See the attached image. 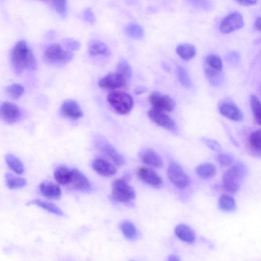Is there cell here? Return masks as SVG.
<instances>
[{
    "instance_id": "cell-1",
    "label": "cell",
    "mask_w": 261,
    "mask_h": 261,
    "mask_svg": "<svg viewBox=\"0 0 261 261\" xmlns=\"http://www.w3.org/2000/svg\"><path fill=\"white\" fill-rule=\"evenodd\" d=\"M10 58L12 66L17 74L23 70H36L37 67L36 60L32 50L24 40L18 41L12 47Z\"/></svg>"
},
{
    "instance_id": "cell-2",
    "label": "cell",
    "mask_w": 261,
    "mask_h": 261,
    "mask_svg": "<svg viewBox=\"0 0 261 261\" xmlns=\"http://www.w3.org/2000/svg\"><path fill=\"white\" fill-rule=\"evenodd\" d=\"M247 168L241 163L233 165L225 172L222 176L224 189L230 193H234L240 189L246 174Z\"/></svg>"
},
{
    "instance_id": "cell-3",
    "label": "cell",
    "mask_w": 261,
    "mask_h": 261,
    "mask_svg": "<svg viewBox=\"0 0 261 261\" xmlns=\"http://www.w3.org/2000/svg\"><path fill=\"white\" fill-rule=\"evenodd\" d=\"M107 100L113 109L121 115L129 113L134 105L133 99L129 94L119 91L110 93Z\"/></svg>"
},
{
    "instance_id": "cell-4",
    "label": "cell",
    "mask_w": 261,
    "mask_h": 261,
    "mask_svg": "<svg viewBox=\"0 0 261 261\" xmlns=\"http://www.w3.org/2000/svg\"><path fill=\"white\" fill-rule=\"evenodd\" d=\"M136 197L133 187L123 179H116L112 185V197L119 202H128Z\"/></svg>"
},
{
    "instance_id": "cell-5",
    "label": "cell",
    "mask_w": 261,
    "mask_h": 261,
    "mask_svg": "<svg viewBox=\"0 0 261 261\" xmlns=\"http://www.w3.org/2000/svg\"><path fill=\"white\" fill-rule=\"evenodd\" d=\"M43 55L47 61L53 64L65 63L73 58V54L71 51L64 49L58 43H53L47 46Z\"/></svg>"
},
{
    "instance_id": "cell-6",
    "label": "cell",
    "mask_w": 261,
    "mask_h": 261,
    "mask_svg": "<svg viewBox=\"0 0 261 261\" xmlns=\"http://www.w3.org/2000/svg\"><path fill=\"white\" fill-rule=\"evenodd\" d=\"M168 178L179 189H186L190 184V178L183 168L177 163L170 164L167 170Z\"/></svg>"
},
{
    "instance_id": "cell-7",
    "label": "cell",
    "mask_w": 261,
    "mask_h": 261,
    "mask_svg": "<svg viewBox=\"0 0 261 261\" xmlns=\"http://www.w3.org/2000/svg\"><path fill=\"white\" fill-rule=\"evenodd\" d=\"M244 24L243 16L238 12L230 13L220 22L219 29L223 34H228L242 28Z\"/></svg>"
},
{
    "instance_id": "cell-8",
    "label": "cell",
    "mask_w": 261,
    "mask_h": 261,
    "mask_svg": "<svg viewBox=\"0 0 261 261\" xmlns=\"http://www.w3.org/2000/svg\"><path fill=\"white\" fill-rule=\"evenodd\" d=\"M148 100L153 108L165 112L173 111L175 106V101L172 98L158 92L152 93Z\"/></svg>"
},
{
    "instance_id": "cell-9",
    "label": "cell",
    "mask_w": 261,
    "mask_h": 261,
    "mask_svg": "<svg viewBox=\"0 0 261 261\" xmlns=\"http://www.w3.org/2000/svg\"><path fill=\"white\" fill-rule=\"evenodd\" d=\"M149 118L157 125L170 130L176 129L175 121L165 112L152 108L148 112Z\"/></svg>"
},
{
    "instance_id": "cell-10",
    "label": "cell",
    "mask_w": 261,
    "mask_h": 261,
    "mask_svg": "<svg viewBox=\"0 0 261 261\" xmlns=\"http://www.w3.org/2000/svg\"><path fill=\"white\" fill-rule=\"evenodd\" d=\"M0 115L1 118L6 123L14 124L20 119L21 112L16 105L6 101L1 105Z\"/></svg>"
},
{
    "instance_id": "cell-11",
    "label": "cell",
    "mask_w": 261,
    "mask_h": 261,
    "mask_svg": "<svg viewBox=\"0 0 261 261\" xmlns=\"http://www.w3.org/2000/svg\"><path fill=\"white\" fill-rule=\"evenodd\" d=\"M127 80L117 72L111 73L101 78L98 82L99 86L105 89L114 90L124 87Z\"/></svg>"
},
{
    "instance_id": "cell-12",
    "label": "cell",
    "mask_w": 261,
    "mask_h": 261,
    "mask_svg": "<svg viewBox=\"0 0 261 261\" xmlns=\"http://www.w3.org/2000/svg\"><path fill=\"white\" fill-rule=\"evenodd\" d=\"M138 177L147 184L158 187L163 183L161 177L154 171L146 167H140L138 169Z\"/></svg>"
},
{
    "instance_id": "cell-13",
    "label": "cell",
    "mask_w": 261,
    "mask_h": 261,
    "mask_svg": "<svg viewBox=\"0 0 261 261\" xmlns=\"http://www.w3.org/2000/svg\"><path fill=\"white\" fill-rule=\"evenodd\" d=\"M97 144L99 149L116 165L121 166L124 163L123 156L110 143L104 140H98Z\"/></svg>"
},
{
    "instance_id": "cell-14",
    "label": "cell",
    "mask_w": 261,
    "mask_h": 261,
    "mask_svg": "<svg viewBox=\"0 0 261 261\" xmlns=\"http://www.w3.org/2000/svg\"><path fill=\"white\" fill-rule=\"evenodd\" d=\"M92 167L98 174L105 177L113 176L117 171L113 164L101 158L95 159L92 163Z\"/></svg>"
},
{
    "instance_id": "cell-15",
    "label": "cell",
    "mask_w": 261,
    "mask_h": 261,
    "mask_svg": "<svg viewBox=\"0 0 261 261\" xmlns=\"http://www.w3.org/2000/svg\"><path fill=\"white\" fill-rule=\"evenodd\" d=\"M69 185L76 190L87 191L91 188V184L88 178L80 171L72 169V176Z\"/></svg>"
},
{
    "instance_id": "cell-16",
    "label": "cell",
    "mask_w": 261,
    "mask_h": 261,
    "mask_svg": "<svg viewBox=\"0 0 261 261\" xmlns=\"http://www.w3.org/2000/svg\"><path fill=\"white\" fill-rule=\"evenodd\" d=\"M61 111L65 116L74 120L78 119L83 115L79 104L72 99H67L62 103Z\"/></svg>"
},
{
    "instance_id": "cell-17",
    "label": "cell",
    "mask_w": 261,
    "mask_h": 261,
    "mask_svg": "<svg viewBox=\"0 0 261 261\" xmlns=\"http://www.w3.org/2000/svg\"><path fill=\"white\" fill-rule=\"evenodd\" d=\"M222 115L234 121H240L244 117L241 110L235 105L231 103H223L219 108Z\"/></svg>"
},
{
    "instance_id": "cell-18",
    "label": "cell",
    "mask_w": 261,
    "mask_h": 261,
    "mask_svg": "<svg viewBox=\"0 0 261 261\" xmlns=\"http://www.w3.org/2000/svg\"><path fill=\"white\" fill-rule=\"evenodd\" d=\"M39 189L42 195L48 199L57 200L61 197L62 192L60 187L51 181H42Z\"/></svg>"
},
{
    "instance_id": "cell-19",
    "label": "cell",
    "mask_w": 261,
    "mask_h": 261,
    "mask_svg": "<svg viewBox=\"0 0 261 261\" xmlns=\"http://www.w3.org/2000/svg\"><path fill=\"white\" fill-rule=\"evenodd\" d=\"M141 161L145 164L154 167L160 168L163 166V160L160 155L152 149H146L143 150L140 153Z\"/></svg>"
},
{
    "instance_id": "cell-20",
    "label": "cell",
    "mask_w": 261,
    "mask_h": 261,
    "mask_svg": "<svg viewBox=\"0 0 261 261\" xmlns=\"http://www.w3.org/2000/svg\"><path fill=\"white\" fill-rule=\"evenodd\" d=\"M175 233L181 241L193 243L196 239V235L193 230L189 226L185 224H179L175 228Z\"/></svg>"
},
{
    "instance_id": "cell-21",
    "label": "cell",
    "mask_w": 261,
    "mask_h": 261,
    "mask_svg": "<svg viewBox=\"0 0 261 261\" xmlns=\"http://www.w3.org/2000/svg\"><path fill=\"white\" fill-rule=\"evenodd\" d=\"M26 205H35L55 215L60 216H63L64 215V213L63 211L54 203L42 200L33 199L27 202Z\"/></svg>"
},
{
    "instance_id": "cell-22",
    "label": "cell",
    "mask_w": 261,
    "mask_h": 261,
    "mask_svg": "<svg viewBox=\"0 0 261 261\" xmlns=\"http://www.w3.org/2000/svg\"><path fill=\"white\" fill-rule=\"evenodd\" d=\"M72 176V169L65 165L59 166L54 172L56 180L62 185H69Z\"/></svg>"
},
{
    "instance_id": "cell-23",
    "label": "cell",
    "mask_w": 261,
    "mask_h": 261,
    "mask_svg": "<svg viewBox=\"0 0 261 261\" xmlns=\"http://www.w3.org/2000/svg\"><path fill=\"white\" fill-rule=\"evenodd\" d=\"M249 146L254 155L261 157V129L251 133L249 138Z\"/></svg>"
},
{
    "instance_id": "cell-24",
    "label": "cell",
    "mask_w": 261,
    "mask_h": 261,
    "mask_svg": "<svg viewBox=\"0 0 261 261\" xmlns=\"http://www.w3.org/2000/svg\"><path fill=\"white\" fill-rule=\"evenodd\" d=\"M5 160L9 168L14 173L18 175L22 174L23 164L19 158L11 153H7L5 155Z\"/></svg>"
},
{
    "instance_id": "cell-25",
    "label": "cell",
    "mask_w": 261,
    "mask_h": 261,
    "mask_svg": "<svg viewBox=\"0 0 261 261\" xmlns=\"http://www.w3.org/2000/svg\"><path fill=\"white\" fill-rule=\"evenodd\" d=\"M215 166L209 163H205L199 165L196 168V173L202 178L208 179L214 177L216 174Z\"/></svg>"
},
{
    "instance_id": "cell-26",
    "label": "cell",
    "mask_w": 261,
    "mask_h": 261,
    "mask_svg": "<svg viewBox=\"0 0 261 261\" xmlns=\"http://www.w3.org/2000/svg\"><path fill=\"white\" fill-rule=\"evenodd\" d=\"M88 51L92 56H107L110 54L109 49L105 43L95 40L90 42Z\"/></svg>"
},
{
    "instance_id": "cell-27",
    "label": "cell",
    "mask_w": 261,
    "mask_h": 261,
    "mask_svg": "<svg viewBox=\"0 0 261 261\" xmlns=\"http://www.w3.org/2000/svg\"><path fill=\"white\" fill-rule=\"evenodd\" d=\"M5 179L7 187L10 189L22 188L25 186L27 183L25 178L17 176L10 172L5 174Z\"/></svg>"
},
{
    "instance_id": "cell-28",
    "label": "cell",
    "mask_w": 261,
    "mask_h": 261,
    "mask_svg": "<svg viewBox=\"0 0 261 261\" xmlns=\"http://www.w3.org/2000/svg\"><path fill=\"white\" fill-rule=\"evenodd\" d=\"M176 52L183 60H189L195 56L196 49L191 44L184 43L179 44L176 47Z\"/></svg>"
},
{
    "instance_id": "cell-29",
    "label": "cell",
    "mask_w": 261,
    "mask_h": 261,
    "mask_svg": "<svg viewBox=\"0 0 261 261\" xmlns=\"http://www.w3.org/2000/svg\"><path fill=\"white\" fill-rule=\"evenodd\" d=\"M204 67L213 70L221 72L223 63L221 58L216 55H210L206 57Z\"/></svg>"
},
{
    "instance_id": "cell-30",
    "label": "cell",
    "mask_w": 261,
    "mask_h": 261,
    "mask_svg": "<svg viewBox=\"0 0 261 261\" xmlns=\"http://www.w3.org/2000/svg\"><path fill=\"white\" fill-rule=\"evenodd\" d=\"M219 206L224 212H232L236 208V201L231 195L224 194L219 198Z\"/></svg>"
},
{
    "instance_id": "cell-31",
    "label": "cell",
    "mask_w": 261,
    "mask_h": 261,
    "mask_svg": "<svg viewBox=\"0 0 261 261\" xmlns=\"http://www.w3.org/2000/svg\"><path fill=\"white\" fill-rule=\"evenodd\" d=\"M124 32L128 36L136 39H141L144 35L143 28L136 23H130L126 25Z\"/></svg>"
},
{
    "instance_id": "cell-32",
    "label": "cell",
    "mask_w": 261,
    "mask_h": 261,
    "mask_svg": "<svg viewBox=\"0 0 261 261\" xmlns=\"http://www.w3.org/2000/svg\"><path fill=\"white\" fill-rule=\"evenodd\" d=\"M250 103L253 117L259 125H261V101L255 95H251L250 98Z\"/></svg>"
},
{
    "instance_id": "cell-33",
    "label": "cell",
    "mask_w": 261,
    "mask_h": 261,
    "mask_svg": "<svg viewBox=\"0 0 261 261\" xmlns=\"http://www.w3.org/2000/svg\"><path fill=\"white\" fill-rule=\"evenodd\" d=\"M120 229L123 235L128 239H133L136 237V227L129 221H123L120 224Z\"/></svg>"
},
{
    "instance_id": "cell-34",
    "label": "cell",
    "mask_w": 261,
    "mask_h": 261,
    "mask_svg": "<svg viewBox=\"0 0 261 261\" xmlns=\"http://www.w3.org/2000/svg\"><path fill=\"white\" fill-rule=\"evenodd\" d=\"M117 73L123 76L126 80L130 79L132 74V70L128 63L124 60H121L116 66Z\"/></svg>"
},
{
    "instance_id": "cell-35",
    "label": "cell",
    "mask_w": 261,
    "mask_h": 261,
    "mask_svg": "<svg viewBox=\"0 0 261 261\" xmlns=\"http://www.w3.org/2000/svg\"><path fill=\"white\" fill-rule=\"evenodd\" d=\"M176 74L180 84L185 88H189L192 85L190 77L187 70L181 66H178L176 68Z\"/></svg>"
},
{
    "instance_id": "cell-36",
    "label": "cell",
    "mask_w": 261,
    "mask_h": 261,
    "mask_svg": "<svg viewBox=\"0 0 261 261\" xmlns=\"http://www.w3.org/2000/svg\"><path fill=\"white\" fill-rule=\"evenodd\" d=\"M23 87L18 84H13L9 85L7 88V92L12 98H18L23 93Z\"/></svg>"
},
{
    "instance_id": "cell-37",
    "label": "cell",
    "mask_w": 261,
    "mask_h": 261,
    "mask_svg": "<svg viewBox=\"0 0 261 261\" xmlns=\"http://www.w3.org/2000/svg\"><path fill=\"white\" fill-rule=\"evenodd\" d=\"M50 5L62 16L64 17L66 14L67 2L66 1H49Z\"/></svg>"
},
{
    "instance_id": "cell-38",
    "label": "cell",
    "mask_w": 261,
    "mask_h": 261,
    "mask_svg": "<svg viewBox=\"0 0 261 261\" xmlns=\"http://www.w3.org/2000/svg\"><path fill=\"white\" fill-rule=\"evenodd\" d=\"M216 159L220 165L224 166L231 165L234 161L232 155L227 153H220L217 154Z\"/></svg>"
},
{
    "instance_id": "cell-39",
    "label": "cell",
    "mask_w": 261,
    "mask_h": 261,
    "mask_svg": "<svg viewBox=\"0 0 261 261\" xmlns=\"http://www.w3.org/2000/svg\"><path fill=\"white\" fill-rule=\"evenodd\" d=\"M63 44L70 50H77L80 48L81 44L72 38H66L63 41Z\"/></svg>"
},
{
    "instance_id": "cell-40",
    "label": "cell",
    "mask_w": 261,
    "mask_h": 261,
    "mask_svg": "<svg viewBox=\"0 0 261 261\" xmlns=\"http://www.w3.org/2000/svg\"><path fill=\"white\" fill-rule=\"evenodd\" d=\"M202 141L211 149L217 151L221 150V146L217 141L211 139L203 138Z\"/></svg>"
},
{
    "instance_id": "cell-41",
    "label": "cell",
    "mask_w": 261,
    "mask_h": 261,
    "mask_svg": "<svg viewBox=\"0 0 261 261\" xmlns=\"http://www.w3.org/2000/svg\"><path fill=\"white\" fill-rule=\"evenodd\" d=\"M84 17L86 21L90 23H93L95 20L94 13L90 8L85 10L84 13Z\"/></svg>"
},
{
    "instance_id": "cell-42",
    "label": "cell",
    "mask_w": 261,
    "mask_h": 261,
    "mask_svg": "<svg viewBox=\"0 0 261 261\" xmlns=\"http://www.w3.org/2000/svg\"><path fill=\"white\" fill-rule=\"evenodd\" d=\"M256 1H236V3H238L240 5L245 6H249L255 5L257 3Z\"/></svg>"
},
{
    "instance_id": "cell-43",
    "label": "cell",
    "mask_w": 261,
    "mask_h": 261,
    "mask_svg": "<svg viewBox=\"0 0 261 261\" xmlns=\"http://www.w3.org/2000/svg\"><path fill=\"white\" fill-rule=\"evenodd\" d=\"M146 90L147 89L145 86H139L135 89L134 92L136 94L139 95L145 92Z\"/></svg>"
},
{
    "instance_id": "cell-44",
    "label": "cell",
    "mask_w": 261,
    "mask_h": 261,
    "mask_svg": "<svg viewBox=\"0 0 261 261\" xmlns=\"http://www.w3.org/2000/svg\"><path fill=\"white\" fill-rule=\"evenodd\" d=\"M255 27L257 30L261 32V17H259L256 19Z\"/></svg>"
},
{
    "instance_id": "cell-45",
    "label": "cell",
    "mask_w": 261,
    "mask_h": 261,
    "mask_svg": "<svg viewBox=\"0 0 261 261\" xmlns=\"http://www.w3.org/2000/svg\"><path fill=\"white\" fill-rule=\"evenodd\" d=\"M168 261H180L178 257L174 254H171L168 257Z\"/></svg>"
},
{
    "instance_id": "cell-46",
    "label": "cell",
    "mask_w": 261,
    "mask_h": 261,
    "mask_svg": "<svg viewBox=\"0 0 261 261\" xmlns=\"http://www.w3.org/2000/svg\"><path fill=\"white\" fill-rule=\"evenodd\" d=\"M131 261H135V260H131Z\"/></svg>"
}]
</instances>
